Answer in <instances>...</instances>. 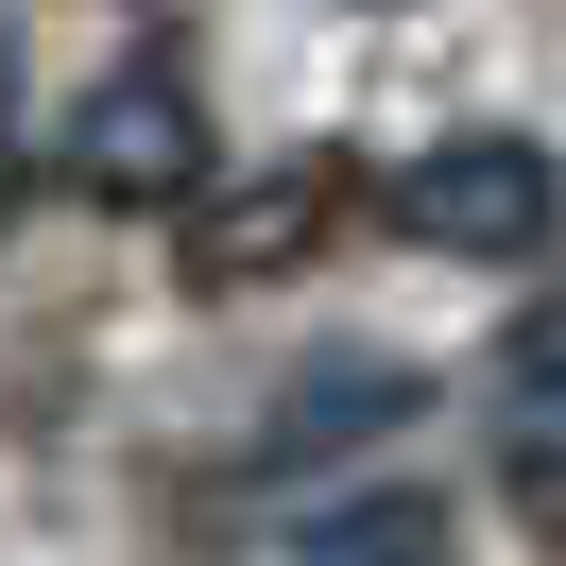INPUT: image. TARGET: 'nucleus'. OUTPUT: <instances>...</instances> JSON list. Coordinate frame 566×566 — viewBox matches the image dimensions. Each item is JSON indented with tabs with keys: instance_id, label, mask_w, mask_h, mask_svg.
<instances>
[{
	"instance_id": "1",
	"label": "nucleus",
	"mask_w": 566,
	"mask_h": 566,
	"mask_svg": "<svg viewBox=\"0 0 566 566\" xmlns=\"http://www.w3.org/2000/svg\"><path fill=\"white\" fill-rule=\"evenodd\" d=\"M52 172H70L86 207L189 223V189H207V104H189L172 70H104V86L70 104V138H52Z\"/></svg>"
},
{
	"instance_id": "6",
	"label": "nucleus",
	"mask_w": 566,
	"mask_h": 566,
	"mask_svg": "<svg viewBox=\"0 0 566 566\" xmlns=\"http://www.w3.org/2000/svg\"><path fill=\"white\" fill-rule=\"evenodd\" d=\"M497 360H515V395H532V412H566V292H532Z\"/></svg>"
},
{
	"instance_id": "8",
	"label": "nucleus",
	"mask_w": 566,
	"mask_h": 566,
	"mask_svg": "<svg viewBox=\"0 0 566 566\" xmlns=\"http://www.w3.org/2000/svg\"><path fill=\"white\" fill-rule=\"evenodd\" d=\"M0 120H18V70H0Z\"/></svg>"
},
{
	"instance_id": "4",
	"label": "nucleus",
	"mask_w": 566,
	"mask_h": 566,
	"mask_svg": "<svg viewBox=\"0 0 566 566\" xmlns=\"http://www.w3.org/2000/svg\"><path fill=\"white\" fill-rule=\"evenodd\" d=\"M395 412H412V378H395V360L292 378V395H275V429H258V481H275V463H326V447H360V429H395Z\"/></svg>"
},
{
	"instance_id": "5",
	"label": "nucleus",
	"mask_w": 566,
	"mask_h": 566,
	"mask_svg": "<svg viewBox=\"0 0 566 566\" xmlns=\"http://www.w3.org/2000/svg\"><path fill=\"white\" fill-rule=\"evenodd\" d=\"M292 566H447V497H429V481H378V497H344V515L292 532Z\"/></svg>"
},
{
	"instance_id": "7",
	"label": "nucleus",
	"mask_w": 566,
	"mask_h": 566,
	"mask_svg": "<svg viewBox=\"0 0 566 566\" xmlns=\"http://www.w3.org/2000/svg\"><path fill=\"white\" fill-rule=\"evenodd\" d=\"M497 497H515L532 549H566V447H515V481H497Z\"/></svg>"
},
{
	"instance_id": "2",
	"label": "nucleus",
	"mask_w": 566,
	"mask_h": 566,
	"mask_svg": "<svg viewBox=\"0 0 566 566\" xmlns=\"http://www.w3.org/2000/svg\"><path fill=\"white\" fill-rule=\"evenodd\" d=\"M395 223H412L429 258H549L566 172H549L532 138H447V155H412V172H395Z\"/></svg>"
},
{
	"instance_id": "3",
	"label": "nucleus",
	"mask_w": 566,
	"mask_h": 566,
	"mask_svg": "<svg viewBox=\"0 0 566 566\" xmlns=\"http://www.w3.org/2000/svg\"><path fill=\"white\" fill-rule=\"evenodd\" d=\"M344 207H360V155H275V172H241V189H189V275L258 292V275H292V258L344 241Z\"/></svg>"
}]
</instances>
